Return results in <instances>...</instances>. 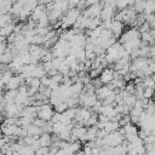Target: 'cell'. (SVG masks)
I'll use <instances>...</instances> for the list:
<instances>
[{
	"mask_svg": "<svg viewBox=\"0 0 155 155\" xmlns=\"http://www.w3.org/2000/svg\"><path fill=\"white\" fill-rule=\"evenodd\" d=\"M36 108H38V111H36L38 117H40V119H42L45 121H50L52 115L54 114V109L52 108L51 104H44L42 103L39 107L36 105Z\"/></svg>",
	"mask_w": 155,
	"mask_h": 155,
	"instance_id": "cell-1",
	"label": "cell"
},
{
	"mask_svg": "<svg viewBox=\"0 0 155 155\" xmlns=\"http://www.w3.org/2000/svg\"><path fill=\"white\" fill-rule=\"evenodd\" d=\"M102 7H103V4H101V2L88 5V7L85 8L84 15L87 16V17H99V16H101Z\"/></svg>",
	"mask_w": 155,
	"mask_h": 155,
	"instance_id": "cell-2",
	"label": "cell"
},
{
	"mask_svg": "<svg viewBox=\"0 0 155 155\" xmlns=\"http://www.w3.org/2000/svg\"><path fill=\"white\" fill-rule=\"evenodd\" d=\"M21 109H22V107H19L16 102H12V103H6V104H5L4 111H5L6 116L18 117V116H19V111H21Z\"/></svg>",
	"mask_w": 155,
	"mask_h": 155,
	"instance_id": "cell-3",
	"label": "cell"
},
{
	"mask_svg": "<svg viewBox=\"0 0 155 155\" xmlns=\"http://www.w3.org/2000/svg\"><path fill=\"white\" fill-rule=\"evenodd\" d=\"M115 76H117V73H115L114 69L108 68V69H103L102 73L99 74V80L102 84H109Z\"/></svg>",
	"mask_w": 155,
	"mask_h": 155,
	"instance_id": "cell-4",
	"label": "cell"
},
{
	"mask_svg": "<svg viewBox=\"0 0 155 155\" xmlns=\"http://www.w3.org/2000/svg\"><path fill=\"white\" fill-rule=\"evenodd\" d=\"M23 82H24V79L22 78L21 74L19 75H12L10 81L5 86H6L7 90H17L21 85H23Z\"/></svg>",
	"mask_w": 155,
	"mask_h": 155,
	"instance_id": "cell-5",
	"label": "cell"
},
{
	"mask_svg": "<svg viewBox=\"0 0 155 155\" xmlns=\"http://www.w3.org/2000/svg\"><path fill=\"white\" fill-rule=\"evenodd\" d=\"M109 29L111 30V33H113V35H114L115 38H119V36L124 33V24H122L121 21L114 19V21L111 22V25H110Z\"/></svg>",
	"mask_w": 155,
	"mask_h": 155,
	"instance_id": "cell-6",
	"label": "cell"
},
{
	"mask_svg": "<svg viewBox=\"0 0 155 155\" xmlns=\"http://www.w3.org/2000/svg\"><path fill=\"white\" fill-rule=\"evenodd\" d=\"M39 142L41 147H50L52 144V136H50V133L47 132H42L39 136Z\"/></svg>",
	"mask_w": 155,
	"mask_h": 155,
	"instance_id": "cell-7",
	"label": "cell"
},
{
	"mask_svg": "<svg viewBox=\"0 0 155 155\" xmlns=\"http://www.w3.org/2000/svg\"><path fill=\"white\" fill-rule=\"evenodd\" d=\"M27 132H28V136H34V137H38L42 133V128L34 125V124H30L28 127H27Z\"/></svg>",
	"mask_w": 155,
	"mask_h": 155,
	"instance_id": "cell-8",
	"label": "cell"
},
{
	"mask_svg": "<svg viewBox=\"0 0 155 155\" xmlns=\"http://www.w3.org/2000/svg\"><path fill=\"white\" fill-rule=\"evenodd\" d=\"M13 29H15V25L12 23H7V24H5L0 28V35L7 38L11 33H13Z\"/></svg>",
	"mask_w": 155,
	"mask_h": 155,
	"instance_id": "cell-9",
	"label": "cell"
},
{
	"mask_svg": "<svg viewBox=\"0 0 155 155\" xmlns=\"http://www.w3.org/2000/svg\"><path fill=\"white\" fill-rule=\"evenodd\" d=\"M16 96H17V90H7V92L4 94L5 103H12V102H15Z\"/></svg>",
	"mask_w": 155,
	"mask_h": 155,
	"instance_id": "cell-10",
	"label": "cell"
}]
</instances>
